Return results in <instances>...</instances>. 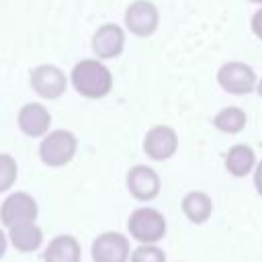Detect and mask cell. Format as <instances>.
I'll return each mask as SVG.
<instances>
[{
  "mask_svg": "<svg viewBox=\"0 0 262 262\" xmlns=\"http://www.w3.org/2000/svg\"><path fill=\"white\" fill-rule=\"evenodd\" d=\"M72 86L86 98H102L113 88V74L100 59H82L72 70Z\"/></svg>",
  "mask_w": 262,
  "mask_h": 262,
  "instance_id": "cell-1",
  "label": "cell"
},
{
  "mask_svg": "<svg viewBox=\"0 0 262 262\" xmlns=\"http://www.w3.org/2000/svg\"><path fill=\"white\" fill-rule=\"evenodd\" d=\"M127 229L139 244H156L166 233V219L158 209L139 207L129 215Z\"/></svg>",
  "mask_w": 262,
  "mask_h": 262,
  "instance_id": "cell-2",
  "label": "cell"
},
{
  "mask_svg": "<svg viewBox=\"0 0 262 262\" xmlns=\"http://www.w3.org/2000/svg\"><path fill=\"white\" fill-rule=\"evenodd\" d=\"M78 141L74 137V133L66 131V129H57L51 131L49 135H45V139L39 145V158L43 164L51 166V168H59L66 166L74 154H76Z\"/></svg>",
  "mask_w": 262,
  "mask_h": 262,
  "instance_id": "cell-3",
  "label": "cell"
},
{
  "mask_svg": "<svg viewBox=\"0 0 262 262\" xmlns=\"http://www.w3.org/2000/svg\"><path fill=\"white\" fill-rule=\"evenodd\" d=\"M219 86L229 94H248L256 88L258 80L254 70L244 61H227L217 72Z\"/></svg>",
  "mask_w": 262,
  "mask_h": 262,
  "instance_id": "cell-4",
  "label": "cell"
},
{
  "mask_svg": "<svg viewBox=\"0 0 262 262\" xmlns=\"http://www.w3.org/2000/svg\"><path fill=\"white\" fill-rule=\"evenodd\" d=\"M160 23V14L154 2L149 0H135L125 10V25L137 37H149Z\"/></svg>",
  "mask_w": 262,
  "mask_h": 262,
  "instance_id": "cell-5",
  "label": "cell"
},
{
  "mask_svg": "<svg viewBox=\"0 0 262 262\" xmlns=\"http://www.w3.org/2000/svg\"><path fill=\"white\" fill-rule=\"evenodd\" d=\"M37 203L31 194L27 192H12L4 199L2 207H0V221L6 227L18 225V223H27V221H35L37 219Z\"/></svg>",
  "mask_w": 262,
  "mask_h": 262,
  "instance_id": "cell-6",
  "label": "cell"
},
{
  "mask_svg": "<svg viewBox=\"0 0 262 262\" xmlns=\"http://www.w3.org/2000/svg\"><path fill=\"white\" fill-rule=\"evenodd\" d=\"M31 86L41 98L53 100L66 92L68 80L59 68L51 66V63H43L31 72Z\"/></svg>",
  "mask_w": 262,
  "mask_h": 262,
  "instance_id": "cell-7",
  "label": "cell"
},
{
  "mask_svg": "<svg viewBox=\"0 0 262 262\" xmlns=\"http://www.w3.org/2000/svg\"><path fill=\"white\" fill-rule=\"evenodd\" d=\"M131 256L129 239L123 233L106 231L92 242V260L94 262H127Z\"/></svg>",
  "mask_w": 262,
  "mask_h": 262,
  "instance_id": "cell-8",
  "label": "cell"
},
{
  "mask_svg": "<svg viewBox=\"0 0 262 262\" xmlns=\"http://www.w3.org/2000/svg\"><path fill=\"white\" fill-rule=\"evenodd\" d=\"M178 149V135L168 125H156L145 133L143 151L151 160H168Z\"/></svg>",
  "mask_w": 262,
  "mask_h": 262,
  "instance_id": "cell-9",
  "label": "cell"
},
{
  "mask_svg": "<svg viewBox=\"0 0 262 262\" xmlns=\"http://www.w3.org/2000/svg\"><path fill=\"white\" fill-rule=\"evenodd\" d=\"M127 188L137 201H151L160 192V176L154 168L137 164L127 172Z\"/></svg>",
  "mask_w": 262,
  "mask_h": 262,
  "instance_id": "cell-10",
  "label": "cell"
},
{
  "mask_svg": "<svg viewBox=\"0 0 262 262\" xmlns=\"http://www.w3.org/2000/svg\"><path fill=\"white\" fill-rule=\"evenodd\" d=\"M125 47V33L117 25H102L96 29L92 37V51L96 53L98 59H113L121 55Z\"/></svg>",
  "mask_w": 262,
  "mask_h": 262,
  "instance_id": "cell-11",
  "label": "cell"
},
{
  "mask_svg": "<svg viewBox=\"0 0 262 262\" xmlns=\"http://www.w3.org/2000/svg\"><path fill=\"white\" fill-rule=\"evenodd\" d=\"M51 125L49 111L39 102H29L18 111V129L29 137H41Z\"/></svg>",
  "mask_w": 262,
  "mask_h": 262,
  "instance_id": "cell-12",
  "label": "cell"
},
{
  "mask_svg": "<svg viewBox=\"0 0 262 262\" xmlns=\"http://www.w3.org/2000/svg\"><path fill=\"white\" fill-rule=\"evenodd\" d=\"M8 237L18 252H35L43 242V231L35 221H27V223L12 225Z\"/></svg>",
  "mask_w": 262,
  "mask_h": 262,
  "instance_id": "cell-13",
  "label": "cell"
},
{
  "mask_svg": "<svg viewBox=\"0 0 262 262\" xmlns=\"http://www.w3.org/2000/svg\"><path fill=\"white\" fill-rule=\"evenodd\" d=\"M45 262H80V244L72 235H57L45 250Z\"/></svg>",
  "mask_w": 262,
  "mask_h": 262,
  "instance_id": "cell-14",
  "label": "cell"
},
{
  "mask_svg": "<svg viewBox=\"0 0 262 262\" xmlns=\"http://www.w3.org/2000/svg\"><path fill=\"white\" fill-rule=\"evenodd\" d=\"M225 168L231 176H246L248 172H252L256 168V156H254V149L250 145H244V143H237L233 147H229L227 156H225Z\"/></svg>",
  "mask_w": 262,
  "mask_h": 262,
  "instance_id": "cell-15",
  "label": "cell"
},
{
  "mask_svg": "<svg viewBox=\"0 0 262 262\" xmlns=\"http://www.w3.org/2000/svg\"><path fill=\"white\" fill-rule=\"evenodd\" d=\"M182 211H184V215L192 223H205L211 217V213H213V203H211V199L205 192L192 190V192L184 194V199H182Z\"/></svg>",
  "mask_w": 262,
  "mask_h": 262,
  "instance_id": "cell-16",
  "label": "cell"
},
{
  "mask_svg": "<svg viewBox=\"0 0 262 262\" xmlns=\"http://www.w3.org/2000/svg\"><path fill=\"white\" fill-rule=\"evenodd\" d=\"M213 125L223 133H239L246 127V113L237 106L221 108L213 117Z\"/></svg>",
  "mask_w": 262,
  "mask_h": 262,
  "instance_id": "cell-17",
  "label": "cell"
},
{
  "mask_svg": "<svg viewBox=\"0 0 262 262\" xmlns=\"http://www.w3.org/2000/svg\"><path fill=\"white\" fill-rule=\"evenodd\" d=\"M16 172H18V166H16L14 158L8 154H0V192L8 190L14 184Z\"/></svg>",
  "mask_w": 262,
  "mask_h": 262,
  "instance_id": "cell-18",
  "label": "cell"
},
{
  "mask_svg": "<svg viewBox=\"0 0 262 262\" xmlns=\"http://www.w3.org/2000/svg\"><path fill=\"white\" fill-rule=\"evenodd\" d=\"M129 260L131 262H166V254L156 244H141L131 252Z\"/></svg>",
  "mask_w": 262,
  "mask_h": 262,
  "instance_id": "cell-19",
  "label": "cell"
},
{
  "mask_svg": "<svg viewBox=\"0 0 262 262\" xmlns=\"http://www.w3.org/2000/svg\"><path fill=\"white\" fill-rule=\"evenodd\" d=\"M252 31L258 39H262V8H258L252 16Z\"/></svg>",
  "mask_w": 262,
  "mask_h": 262,
  "instance_id": "cell-20",
  "label": "cell"
},
{
  "mask_svg": "<svg viewBox=\"0 0 262 262\" xmlns=\"http://www.w3.org/2000/svg\"><path fill=\"white\" fill-rule=\"evenodd\" d=\"M254 184H256V190L262 194V160L254 168Z\"/></svg>",
  "mask_w": 262,
  "mask_h": 262,
  "instance_id": "cell-21",
  "label": "cell"
},
{
  "mask_svg": "<svg viewBox=\"0 0 262 262\" xmlns=\"http://www.w3.org/2000/svg\"><path fill=\"white\" fill-rule=\"evenodd\" d=\"M4 252H6V235H4V231L0 229V258L4 256Z\"/></svg>",
  "mask_w": 262,
  "mask_h": 262,
  "instance_id": "cell-22",
  "label": "cell"
},
{
  "mask_svg": "<svg viewBox=\"0 0 262 262\" xmlns=\"http://www.w3.org/2000/svg\"><path fill=\"white\" fill-rule=\"evenodd\" d=\"M256 90H258V94H260V96H262V80H260V82H258V84H256Z\"/></svg>",
  "mask_w": 262,
  "mask_h": 262,
  "instance_id": "cell-23",
  "label": "cell"
},
{
  "mask_svg": "<svg viewBox=\"0 0 262 262\" xmlns=\"http://www.w3.org/2000/svg\"><path fill=\"white\" fill-rule=\"evenodd\" d=\"M250 2H254V4H262V0H250Z\"/></svg>",
  "mask_w": 262,
  "mask_h": 262,
  "instance_id": "cell-24",
  "label": "cell"
}]
</instances>
